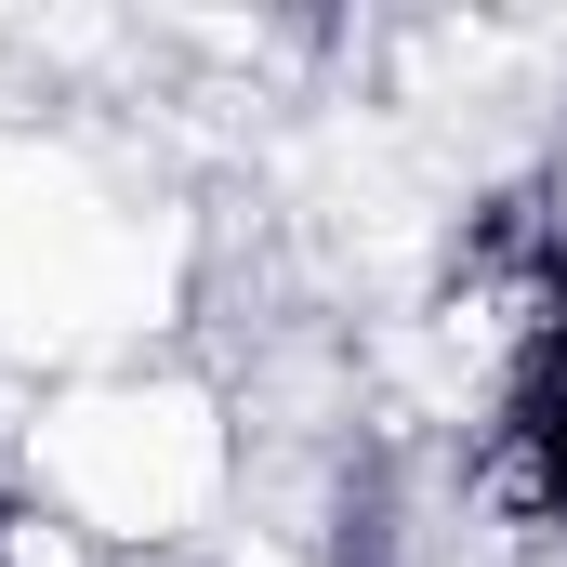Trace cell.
Segmentation results:
<instances>
[{
    "label": "cell",
    "instance_id": "6da1fadb",
    "mask_svg": "<svg viewBox=\"0 0 567 567\" xmlns=\"http://www.w3.org/2000/svg\"><path fill=\"white\" fill-rule=\"evenodd\" d=\"M502 502L567 528V265L542 278V330H528L515 396H502Z\"/></svg>",
    "mask_w": 567,
    "mask_h": 567
},
{
    "label": "cell",
    "instance_id": "7a4b0ae2",
    "mask_svg": "<svg viewBox=\"0 0 567 567\" xmlns=\"http://www.w3.org/2000/svg\"><path fill=\"white\" fill-rule=\"evenodd\" d=\"M330 567H396V488H383V462H357V475H343V515H330Z\"/></svg>",
    "mask_w": 567,
    "mask_h": 567
},
{
    "label": "cell",
    "instance_id": "3957f363",
    "mask_svg": "<svg viewBox=\"0 0 567 567\" xmlns=\"http://www.w3.org/2000/svg\"><path fill=\"white\" fill-rule=\"evenodd\" d=\"M0 567H13V502H0Z\"/></svg>",
    "mask_w": 567,
    "mask_h": 567
}]
</instances>
